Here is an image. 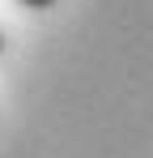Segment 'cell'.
I'll use <instances>...</instances> for the list:
<instances>
[{
    "mask_svg": "<svg viewBox=\"0 0 153 158\" xmlns=\"http://www.w3.org/2000/svg\"><path fill=\"white\" fill-rule=\"evenodd\" d=\"M17 4H26V9H34V13H43V9H51L55 0H17Z\"/></svg>",
    "mask_w": 153,
    "mask_h": 158,
    "instance_id": "1",
    "label": "cell"
},
{
    "mask_svg": "<svg viewBox=\"0 0 153 158\" xmlns=\"http://www.w3.org/2000/svg\"><path fill=\"white\" fill-rule=\"evenodd\" d=\"M4 47H9V43H4V30H0V56H4Z\"/></svg>",
    "mask_w": 153,
    "mask_h": 158,
    "instance_id": "2",
    "label": "cell"
}]
</instances>
